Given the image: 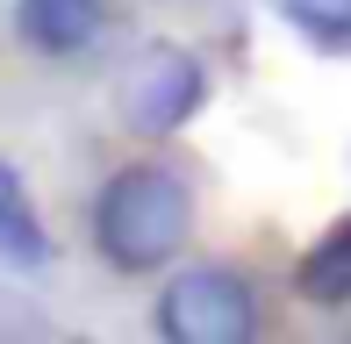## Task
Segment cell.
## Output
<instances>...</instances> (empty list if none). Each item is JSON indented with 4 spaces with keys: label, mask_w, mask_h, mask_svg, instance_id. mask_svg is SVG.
Segmentation results:
<instances>
[{
    "label": "cell",
    "mask_w": 351,
    "mask_h": 344,
    "mask_svg": "<svg viewBox=\"0 0 351 344\" xmlns=\"http://www.w3.org/2000/svg\"><path fill=\"white\" fill-rule=\"evenodd\" d=\"M0 258L22 265V273H36V265H51V230H43L36 201H29L22 172L0 158Z\"/></svg>",
    "instance_id": "cell-5"
},
{
    "label": "cell",
    "mask_w": 351,
    "mask_h": 344,
    "mask_svg": "<svg viewBox=\"0 0 351 344\" xmlns=\"http://www.w3.org/2000/svg\"><path fill=\"white\" fill-rule=\"evenodd\" d=\"M208 101V72L186 43H143L115 86V115L136 136H180Z\"/></svg>",
    "instance_id": "cell-3"
},
{
    "label": "cell",
    "mask_w": 351,
    "mask_h": 344,
    "mask_svg": "<svg viewBox=\"0 0 351 344\" xmlns=\"http://www.w3.org/2000/svg\"><path fill=\"white\" fill-rule=\"evenodd\" d=\"M158 337H172V344H251L258 337V294L230 265H186L158 294Z\"/></svg>",
    "instance_id": "cell-2"
},
{
    "label": "cell",
    "mask_w": 351,
    "mask_h": 344,
    "mask_svg": "<svg viewBox=\"0 0 351 344\" xmlns=\"http://www.w3.org/2000/svg\"><path fill=\"white\" fill-rule=\"evenodd\" d=\"M194 230V194L165 165H122L93 201V244L115 273H165Z\"/></svg>",
    "instance_id": "cell-1"
},
{
    "label": "cell",
    "mask_w": 351,
    "mask_h": 344,
    "mask_svg": "<svg viewBox=\"0 0 351 344\" xmlns=\"http://www.w3.org/2000/svg\"><path fill=\"white\" fill-rule=\"evenodd\" d=\"M315 51H351V0H273Z\"/></svg>",
    "instance_id": "cell-7"
},
{
    "label": "cell",
    "mask_w": 351,
    "mask_h": 344,
    "mask_svg": "<svg viewBox=\"0 0 351 344\" xmlns=\"http://www.w3.org/2000/svg\"><path fill=\"white\" fill-rule=\"evenodd\" d=\"M22 337H51V316H43L29 294L0 287V344H22Z\"/></svg>",
    "instance_id": "cell-8"
},
{
    "label": "cell",
    "mask_w": 351,
    "mask_h": 344,
    "mask_svg": "<svg viewBox=\"0 0 351 344\" xmlns=\"http://www.w3.org/2000/svg\"><path fill=\"white\" fill-rule=\"evenodd\" d=\"M294 294L315 302V308H344L351 302V215L330 223L323 237L308 244V258L294 265Z\"/></svg>",
    "instance_id": "cell-6"
},
{
    "label": "cell",
    "mask_w": 351,
    "mask_h": 344,
    "mask_svg": "<svg viewBox=\"0 0 351 344\" xmlns=\"http://www.w3.org/2000/svg\"><path fill=\"white\" fill-rule=\"evenodd\" d=\"M14 29L43 58H79L108 29V0H14Z\"/></svg>",
    "instance_id": "cell-4"
}]
</instances>
